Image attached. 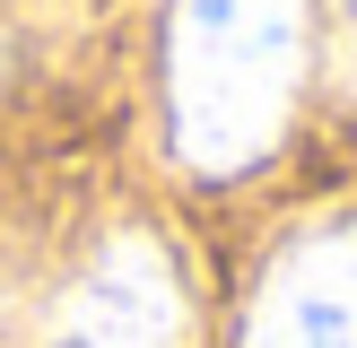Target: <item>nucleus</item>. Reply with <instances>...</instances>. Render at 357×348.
<instances>
[{
    "label": "nucleus",
    "mask_w": 357,
    "mask_h": 348,
    "mask_svg": "<svg viewBox=\"0 0 357 348\" xmlns=\"http://www.w3.org/2000/svg\"><path fill=\"white\" fill-rule=\"evenodd\" d=\"M305 87V0H174L166 9V131L201 174L279 148Z\"/></svg>",
    "instance_id": "1"
},
{
    "label": "nucleus",
    "mask_w": 357,
    "mask_h": 348,
    "mask_svg": "<svg viewBox=\"0 0 357 348\" xmlns=\"http://www.w3.org/2000/svg\"><path fill=\"white\" fill-rule=\"evenodd\" d=\"M0 70H9V44H0Z\"/></svg>",
    "instance_id": "5"
},
{
    "label": "nucleus",
    "mask_w": 357,
    "mask_h": 348,
    "mask_svg": "<svg viewBox=\"0 0 357 348\" xmlns=\"http://www.w3.org/2000/svg\"><path fill=\"white\" fill-rule=\"evenodd\" d=\"M183 287L149 235H105L44 313V348H183Z\"/></svg>",
    "instance_id": "2"
},
{
    "label": "nucleus",
    "mask_w": 357,
    "mask_h": 348,
    "mask_svg": "<svg viewBox=\"0 0 357 348\" xmlns=\"http://www.w3.org/2000/svg\"><path fill=\"white\" fill-rule=\"evenodd\" d=\"M323 70L357 104V0H323Z\"/></svg>",
    "instance_id": "4"
},
{
    "label": "nucleus",
    "mask_w": 357,
    "mask_h": 348,
    "mask_svg": "<svg viewBox=\"0 0 357 348\" xmlns=\"http://www.w3.org/2000/svg\"><path fill=\"white\" fill-rule=\"evenodd\" d=\"M244 348H357V226H314L261 270Z\"/></svg>",
    "instance_id": "3"
}]
</instances>
